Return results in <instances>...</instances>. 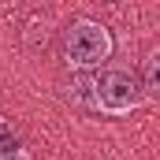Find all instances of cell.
Segmentation results:
<instances>
[{
    "instance_id": "obj_1",
    "label": "cell",
    "mask_w": 160,
    "mask_h": 160,
    "mask_svg": "<svg viewBox=\"0 0 160 160\" xmlns=\"http://www.w3.org/2000/svg\"><path fill=\"white\" fill-rule=\"evenodd\" d=\"M112 56V30L97 19H75L63 30V60L67 67H97Z\"/></svg>"
},
{
    "instance_id": "obj_3",
    "label": "cell",
    "mask_w": 160,
    "mask_h": 160,
    "mask_svg": "<svg viewBox=\"0 0 160 160\" xmlns=\"http://www.w3.org/2000/svg\"><path fill=\"white\" fill-rule=\"evenodd\" d=\"M142 93L160 97V48H153L142 63Z\"/></svg>"
},
{
    "instance_id": "obj_2",
    "label": "cell",
    "mask_w": 160,
    "mask_h": 160,
    "mask_svg": "<svg viewBox=\"0 0 160 160\" xmlns=\"http://www.w3.org/2000/svg\"><path fill=\"white\" fill-rule=\"evenodd\" d=\"M142 78H134L127 67H108L97 78V108L108 116H130L142 104Z\"/></svg>"
}]
</instances>
